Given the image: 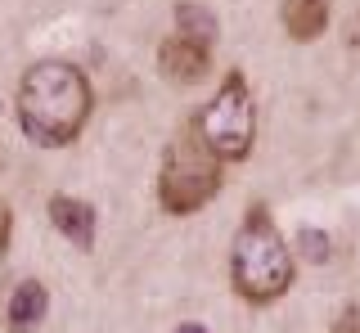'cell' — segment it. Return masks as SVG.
<instances>
[{
  "mask_svg": "<svg viewBox=\"0 0 360 333\" xmlns=\"http://www.w3.org/2000/svg\"><path fill=\"white\" fill-rule=\"evenodd\" d=\"M14 108L37 149H68L95 113V86L72 59H37L18 77Z\"/></svg>",
  "mask_w": 360,
  "mask_h": 333,
  "instance_id": "obj_1",
  "label": "cell"
},
{
  "mask_svg": "<svg viewBox=\"0 0 360 333\" xmlns=\"http://www.w3.org/2000/svg\"><path fill=\"white\" fill-rule=\"evenodd\" d=\"M297 280V248L279 235L266 203H252L243 212V226L230 243V288L248 306H270Z\"/></svg>",
  "mask_w": 360,
  "mask_h": 333,
  "instance_id": "obj_2",
  "label": "cell"
},
{
  "mask_svg": "<svg viewBox=\"0 0 360 333\" xmlns=\"http://www.w3.org/2000/svg\"><path fill=\"white\" fill-rule=\"evenodd\" d=\"M225 190V162L202 144L194 117L172 136L158 166V207L167 216H194L207 203H217Z\"/></svg>",
  "mask_w": 360,
  "mask_h": 333,
  "instance_id": "obj_3",
  "label": "cell"
},
{
  "mask_svg": "<svg viewBox=\"0 0 360 333\" xmlns=\"http://www.w3.org/2000/svg\"><path fill=\"white\" fill-rule=\"evenodd\" d=\"M194 126H198L202 144H207L225 166L252 158V149H257V99H252V86H248L243 68L225 72L217 95L194 113Z\"/></svg>",
  "mask_w": 360,
  "mask_h": 333,
  "instance_id": "obj_4",
  "label": "cell"
},
{
  "mask_svg": "<svg viewBox=\"0 0 360 333\" xmlns=\"http://www.w3.org/2000/svg\"><path fill=\"white\" fill-rule=\"evenodd\" d=\"M158 72L172 86H198L202 77L212 72V46L172 32V37H162V46H158Z\"/></svg>",
  "mask_w": 360,
  "mask_h": 333,
  "instance_id": "obj_5",
  "label": "cell"
},
{
  "mask_svg": "<svg viewBox=\"0 0 360 333\" xmlns=\"http://www.w3.org/2000/svg\"><path fill=\"white\" fill-rule=\"evenodd\" d=\"M45 212H50V226L59 230V235L72 243L77 252H90V248H95L99 216H95V207H90L86 198H77V194H50Z\"/></svg>",
  "mask_w": 360,
  "mask_h": 333,
  "instance_id": "obj_6",
  "label": "cell"
},
{
  "mask_svg": "<svg viewBox=\"0 0 360 333\" xmlns=\"http://www.w3.org/2000/svg\"><path fill=\"white\" fill-rule=\"evenodd\" d=\"M50 315V288L41 280H22L5 297V329L9 333H37Z\"/></svg>",
  "mask_w": 360,
  "mask_h": 333,
  "instance_id": "obj_7",
  "label": "cell"
},
{
  "mask_svg": "<svg viewBox=\"0 0 360 333\" xmlns=\"http://www.w3.org/2000/svg\"><path fill=\"white\" fill-rule=\"evenodd\" d=\"M329 18H333V0H284L279 5V23H284L288 41L297 46H311L329 32Z\"/></svg>",
  "mask_w": 360,
  "mask_h": 333,
  "instance_id": "obj_8",
  "label": "cell"
},
{
  "mask_svg": "<svg viewBox=\"0 0 360 333\" xmlns=\"http://www.w3.org/2000/svg\"><path fill=\"white\" fill-rule=\"evenodd\" d=\"M176 32H180V37L202 41V46H217L221 23H217V14H212L207 5H198V0H180V5H176Z\"/></svg>",
  "mask_w": 360,
  "mask_h": 333,
  "instance_id": "obj_9",
  "label": "cell"
},
{
  "mask_svg": "<svg viewBox=\"0 0 360 333\" xmlns=\"http://www.w3.org/2000/svg\"><path fill=\"white\" fill-rule=\"evenodd\" d=\"M333 333H360V306H342V311H338Z\"/></svg>",
  "mask_w": 360,
  "mask_h": 333,
  "instance_id": "obj_10",
  "label": "cell"
},
{
  "mask_svg": "<svg viewBox=\"0 0 360 333\" xmlns=\"http://www.w3.org/2000/svg\"><path fill=\"white\" fill-rule=\"evenodd\" d=\"M302 248H311V252H307L311 261H324V257H329V239H320L315 230H307V235H302Z\"/></svg>",
  "mask_w": 360,
  "mask_h": 333,
  "instance_id": "obj_11",
  "label": "cell"
},
{
  "mask_svg": "<svg viewBox=\"0 0 360 333\" xmlns=\"http://www.w3.org/2000/svg\"><path fill=\"white\" fill-rule=\"evenodd\" d=\"M9 230H14V212H9V203L0 198V248L9 243Z\"/></svg>",
  "mask_w": 360,
  "mask_h": 333,
  "instance_id": "obj_12",
  "label": "cell"
},
{
  "mask_svg": "<svg viewBox=\"0 0 360 333\" xmlns=\"http://www.w3.org/2000/svg\"><path fill=\"white\" fill-rule=\"evenodd\" d=\"M9 297V261H5V248H0V302Z\"/></svg>",
  "mask_w": 360,
  "mask_h": 333,
  "instance_id": "obj_13",
  "label": "cell"
},
{
  "mask_svg": "<svg viewBox=\"0 0 360 333\" xmlns=\"http://www.w3.org/2000/svg\"><path fill=\"white\" fill-rule=\"evenodd\" d=\"M176 333H207V325H198V320H185V325H180Z\"/></svg>",
  "mask_w": 360,
  "mask_h": 333,
  "instance_id": "obj_14",
  "label": "cell"
}]
</instances>
